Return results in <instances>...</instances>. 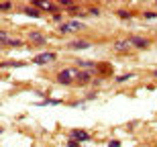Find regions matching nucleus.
<instances>
[{"label": "nucleus", "mask_w": 157, "mask_h": 147, "mask_svg": "<svg viewBox=\"0 0 157 147\" xmlns=\"http://www.w3.org/2000/svg\"><path fill=\"white\" fill-rule=\"evenodd\" d=\"M128 47H131V41H117L114 43V51H118V53H127L128 51Z\"/></svg>", "instance_id": "nucleus-11"}, {"label": "nucleus", "mask_w": 157, "mask_h": 147, "mask_svg": "<svg viewBox=\"0 0 157 147\" xmlns=\"http://www.w3.org/2000/svg\"><path fill=\"white\" fill-rule=\"evenodd\" d=\"M92 80V72H86V70H78V76H76V84L78 86H84Z\"/></svg>", "instance_id": "nucleus-6"}, {"label": "nucleus", "mask_w": 157, "mask_h": 147, "mask_svg": "<svg viewBox=\"0 0 157 147\" xmlns=\"http://www.w3.org/2000/svg\"><path fill=\"white\" fill-rule=\"evenodd\" d=\"M86 29V23H82V21H67L59 27L61 33H74V31H84Z\"/></svg>", "instance_id": "nucleus-2"}, {"label": "nucleus", "mask_w": 157, "mask_h": 147, "mask_svg": "<svg viewBox=\"0 0 157 147\" xmlns=\"http://www.w3.org/2000/svg\"><path fill=\"white\" fill-rule=\"evenodd\" d=\"M67 135H70V139H74V141H78V143L90 141V139H92V135H90L88 131H84V129H71Z\"/></svg>", "instance_id": "nucleus-3"}, {"label": "nucleus", "mask_w": 157, "mask_h": 147, "mask_svg": "<svg viewBox=\"0 0 157 147\" xmlns=\"http://www.w3.org/2000/svg\"><path fill=\"white\" fill-rule=\"evenodd\" d=\"M92 45L90 41H84V39H80V41H71L70 43V49H88Z\"/></svg>", "instance_id": "nucleus-12"}, {"label": "nucleus", "mask_w": 157, "mask_h": 147, "mask_svg": "<svg viewBox=\"0 0 157 147\" xmlns=\"http://www.w3.org/2000/svg\"><path fill=\"white\" fill-rule=\"evenodd\" d=\"M25 14H29V17H33V18H39L41 17V10H39V8H35V6H25Z\"/></svg>", "instance_id": "nucleus-13"}, {"label": "nucleus", "mask_w": 157, "mask_h": 147, "mask_svg": "<svg viewBox=\"0 0 157 147\" xmlns=\"http://www.w3.org/2000/svg\"><path fill=\"white\" fill-rule=\"evenodd\" d=\"M131 78H133V74H124V76H118L117 78V82L121 84V82H127V80H131Z\"/></svg>", "instance_id": "nucleus-16"}, {"label": "nucleus", "mask_w": 157, "mask_h": 147, "mask_svg": "<svg viewBox=\"0 0 157 147\" xmlns=\"http://www.w3.org/2000/svg\"><path fill=\"white\" fill-rule=\"evenodd\" d=\"M108 147H121V141H117V139H112V141L108 143Z\"/></svg>", "instance_id": "nucleus-20"}, {"label": "nucleus", "mask_w": 157, "mask_h": 147, "mask_svg": "<svg viewBox=\"0 0 157 147\" xmlns=\"http://www.w3.org/2000/svg\"><path fill=\"white\" fill-rule=\"evenodd\" d=\"M153 76H157V70H155V72H153Z\"/></svg>", "instance_id": "nucleus-23"}, {"label": "nucleus", "mask_w": 157, "mask_h": 147, "mask_svg": "<svg viewBox=\"0 0 157 147\" xmlns=\"http://www.w3.org/2000/svg\"><path fill=\"white\" fill-rule=\"evenodd\" d=\"M76 64L80 65L82 70H86V72H94L96 68H98V64H96V61H88V59H78Z\"/></svg>", "instance_id": "nucleus-9"}, {"label": "nucleus", "mask_w": 157, "mask_h": 147, "mask_svg": "<svg viewBox=\"0 0 157 147\" xmlns=\"http://www.w3.org/2000/svg\"><path fill=\"white\" fill-rule=\"evenodd\" d=\"M67 147H80V143L74 141V139H70V143H67Z\"/></svg>", "instance_id": "nucleus-21"}, {"label": "nucleus", "mask_w": 157, "mask_h": 147, "mask_svg": "<svg viewBox=\"0 0 157 147\" xmlns=\"http://www.w3.org/2000/svg\"><path fill=\"white\" fill-rule=\"evenodd\" d=\"M117 14L122 18H131V12H127V10H117Z\"/></svg>", "instance_id": "nucleus-17"}, {"label": "nucleus", "mask_w": 157, "mask_h": 147, "mask_svg": "<svg viewBox=\"0 0 157 147\" xmlns=\"http://www.w3.org/2000/svg\"><path fill=\"white\" fill-rule=\"evenodd\" d=\"M55 57H57V55H55V51L39 53V55H35V57H33V64H37V65H43V64H49V61H53Z\"/></svg>", "instance_id": "nucleus-4"}, {"label": "nucleus", "mask_w": 157, "mask_h": 147, "mask_svg": "<svg viewBox=\"0 0 157 147\" xmlns=\"http://www.w3.org/2000/svg\"><path fill=\"white\" fill-rule=\"evenodd\" d=\"M49 104H61V100L49 98V100H43V102H39V106H49Z\"/></svg>", "instance_id": "nucleus-15"}, {"label": "nucleus", "mask_w": 157, "mask_h": 147, "mask_svg": "<svg viewBox=\"0 0 157 147\" xmlns=\"http://www.w3.org/2000/svg\"><path fill=\"white\" fill-rule=\"evenodd\" d=\"M2 68H25V61H2Z\"/></svg>", "instance_id": "nucleus-14"}, {"label": "nucleus", "mask_w": 157, "mask_h": 147, "mask_svg": "<svg viewBox=\"0 0 157 147\" xmlns=\"http://www.w3.org/2000/svg\"><path fill=\"white\" fill-rule=\"evenodd\" d=\"M145 18H157L155 12H145Z\"/></svg>", "instance_id": "nucleus-22"}, {"label": "nucleus", "mask_w": 157, "mask_h": 147, "mask_svg": "<svg viewBox=\"0 0 157 147\" xmlns=\"http://www.w3.org/2000/svg\"><path fill=\"white\" fill-rule=\"evenodd\" d=\"M29 41L35 43V45H45V43H47V37H43L39 31H31V33H29Z\"/></svg>", "instance_id": "nucleus-7"}, {"label": "nucleus", "mask_w": 157, "mask_h": 147, "mask_svg": "<svg viewBox=\"0 0 157 147\" xmlns=\"http://www.w3.org/2000/svg\"><path fill=\"white\" fill-rule=\"evenodd\" d=\"M96 72H98V74H102V76H110V74H112V65L106 64V61H102V64H98Z\"/></svg>", "instance_id": "nucleus-10"}, {"label": "nucleus", "mask_w": 157, "mask_h": 147, "mask_svg": "<svg viewBox=\"0 0 157 147\" xmlns=\"http://www.w3.org/2000/svg\"><path fill=\"white\" fill-rule=\"evenodd\" d=\"M155 4H157V2H155Z\"/></svg>", "instance_id": "nucleus-24"}, {"label": "nucleus", "mask_w": 157, "mask_h": 147, "mask_svg": "<svg viewBox=\"0 0 157 147\" xmlns=\"http://www.w3.org/2000/svg\"><path fill=\"white\" fill-rule=\"evenodd\" d=\"M76 76H78V70H76V68H63V70L57 74V84H61V86L76 84Z\"/></svg>", "instance_id": "nucleus-1"}, {"label": "nucleus", "mask_w": 157, "mask_h": 147, "mask_svg": "<svg viewBox=\"0 0 157 147\" xmlns=\"http://www.w3.org/2000/svg\"><path fill=\"white\" fill-rule=\"evenodd\" d=\"M61 21H63V17H61V14H55V17H53V23H57L59 27L63 25V23H61Z\"/></svg>", "instance_id": "nucleus-18"}, {"label": "nucleus", "mask_w": 157, "mask_h": 147, "mask_svg": "<svg viewBox=\"0 0 157 147\" xmlns=\"http://www.w3.org/2000/svg\"><path fill=\"white\" fill-rule=\"evenodd\" d=\"M128 41H131V45H135V47H139V49H147L149 47V41H147V39H141V37H137V35L128 37Z\"/></svg>", "instance_id": "nucleus-8"}, {"label": "nucleus", "mask_w": 157, "mask_h": 147, "mask_svg": "<svg viewBox=\"0 0 157 147\" xmlns=\"http://www.w3.org/2000/svg\"><path fill=\"white\" fill-rule=\"evenodd\" d=\"M0 8H2V10H10L12 4H10V2H4V4H0Z\"/></svg>", "instance_id": "nucleus-19"}, {"label": "nucleus", "mask_w": 157, "mask_h": 147, "mask_svg": "<svg viewBox=\"0 0 157 147\" xmlns=\"http://www.w3.org/2000/svg\"><path fill=\"white\" fill-rule=\"evenodd\" d=\"M0 43H2V45H8V47H21V45H23L21 39H10L8 33H4V31L0 33Z\"/></svg>", "instance_id": "nucleus-5"}]
</instances>
